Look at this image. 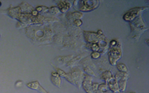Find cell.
Segmentation results:
<instances>
[{
    "instance_id": "cell-19",
    "label": "cell",
    "mask_w": 149,
    "mask_h": 93,
    "mask_svg": "<svg viewBox=\"0 0 149 93\" xmlns=\"http://www.w3.org/2000/svg\"><path fill=\"white\" fill-rule=\"evenodd\" d=\"M83 69H84V71H85V73L87 74H88L89 76H95V74L94 72L93 71V70L90 67H88V66L84 67L83 68Z\"/></svg>"
},
{
    "instance_id": "cell-7",
    "label": "cell",
    "mask_w": 149,
    "mask_h": 93,
    "mask_svg": "<svg viewBox=\"0 0 149 93\" xmlns=\"http://www.w3.org/2000/svg\"><path fill=\"white\" fill-rule=\"evenodd\" d=\"M107 84L108 86V88L110 91H111L112 92L115 93H118L119 92V90L118 88V85L116 80L115 79L114 77H112L108 82Z\"/></svg>"
},
{
    "instance_id": "cell-8",
    "label": "cell",
    "mask_w": 149,
    "mask_h": 93,
    "mask_svg": "<svg viewBox=\"0 0 149 93\" xmlns=\"http://www.w3.org/2000/svg\"><path fill=\"white\" fill-rule=\"evenodd\" d=\"M21 9L20 6L12 8L11 9H9L8 10V15L10 16L11 17L17 19L21 13Z\"/></svg>"
},
{
    "instance_id": "cell-3",
    "label": "cell",
    "mask_w": 149,
    "mask_h": 93,
    "mask_svg": "<svg viewBox=\"0 0 149 93\" xmlns=\"http://www.w3.org/2000/svg\"><path fill=\"white\" fill-rule=\"evenodd\" d=\"M122 56V50L119 43H118L114 45H110L109 49L108 51V59L111 65H115L117 61Z\"/></svg>"
},
{
    "instance_id": "cell-16",
    "label": "cell",
    "mask_w": 149,
    "mask_h": 93,
    "mask_svg": "<svg viewBox=\"0 0 149 93\" xmlns=\"http://www.w3.org/2000/svg\"><path fill=\"white\" fill-rule=\"evenodd\" d=\"M108 88H109L107 83H102L101 84H99L98 87V90L101 91L102 93L108 91L109 90Z\"/></svg>"
},
{
    "instance_id": "cell-1",
    "label": "cell",
    "mask_w": 149,
    "mask_h": 93,
    "mask_svg": "<svg viewBox=\"0 0 149 93\" xmlns=\"http://www.w3.org/2000/svg\"><path fill=\"white\" fill-rule=\"evenodd\" d=\"M84 77V73L78 68H74L66 74L65 77L69 83L80 88Z\"/></svg>"
},
{
    "instance_id": "cell-29",
    "label": "cell",
    "mask_w": 149,
    "mask_h": 93,
    "mask_svg": "<svg viewBox=\"0 0 149 93\" xmlns=\"http://www.w3.org/2000/svg\"><path fill=\"white\" fill-rule=\"evenodd\" d=\"M0 37H1V34H0Z\"/></svg>"
},
{
    "instance_id": "cell-13",
    "label": "cell",
    "mask_w": 149,
    "mask_h": 93,
    "mask_svg": "<svg viewBox=\"0 0 149 93\" xmlns=\"http://www.w3.org/2000/svg\"><path fill=\"white\" fill-rule=\"evenodd\" d=\"M81 58V55H79L76 56V57H74V58H72L68 63H67V66L69 67H71L74 66Z\"/></svg>"
},
{
    "instance_id": "cell-6",
    "label": "cell",
    "mask_w": 149,
    "mask_h": 93,
    "mask_svg": "<svg viewBox=\"0 0 149 93\" xmlns=\"http://www.w3.org/2000/svg\"><path fill=\"white\" fill-rule=\"evenodd\" d=\"M137 8H134L132 9L131 10H129L126 13H125L123 16V19L126 21H131L134 19V17L138 15L139 11L141 10L140 9L141 8H139V9H137Z\"/></svg>"
},
{
    "instance_id": "cell-11",
    "label": "cell",
    "mask_w": 149,
    "mask_h": 93,
    "mask_svg": "<svg viewBox=\"0 0 149 93\" xmlns=\"http://www.w3.org/2000/svg\"><path fill=\"white\" fill-rule=\"evenodd\" d=\"M128 78H124L120 80H119L117 81L118 88L119 91H124L126 87V83H127V80Z\"/></svg>"
},
{
    "instance_id": "cell-5",
    "label": "cell",
    "mask_w": 149,
    "mask_h": 93,
    "mask_svg": "<svg viewBox=\"0 0 149 93\" xmlns=\"http://www.w3.org/2000/svg\"><path fill=\"white\" fill-rule=\"evenodd\" d=\"M26 86L31 90L38 91L40 93H49L40 84L38 81H34L28 83L26 84Z\"/></svg>"
},
{
    "instance_id": "cell-17",
    "label": "cell",
    "mask_w": 149,
    "mask_h": 93,
    "mask_svg": "<svg viewBox=\"0 0 149 93\" xmlns=\"http://www.w3.org/2000/svg\"><path fill=\"white\" fill-rule=\"evenodd\" d=\"M90 49H91L93 51V52L94 51H97V52H100V49L101 48L99 45V44L98 43H92L90 44V46H89Z\"/></svg>"
},
{
    "instance_id": "cell-26",
    "label": "cell",
    "mask_w": 149,
    "mask_h": 93,
    "mask_svg": "<svg viewBox=\"0 0 149 93\" xmlns=\"http://www.w3.org/2000/svg\"><path fill=\"white\" fill-rule=\"evenodd\" d=\"M22 85V81H20V80H19V81H17L15 83V85L16 87H20L21 85Z\"/></svg>"
},
{
    "instance_id": "cell-2",
    "label": "cell",
    "mask_w": 149,
    "mask_h": 93,
    "mask_svg": "<svg viewBox=\"0 0 149 93\" xmlns=\"http://www.w3.org/2000/svg\"><path fill=\"white\" fill-rule=\"evenodd\" d=\"M99 4L97 1H75L73 2L74 8L79 10L89 12L95 9Z\"/></svg>"
},
{
    "instance_id": "cell-12",
    "label": "cell",
    "mask_w": 149,
    "mask_h": 93,
    "mask_svg": "<svg viewBox=\"0 0 149 93\" xmlns=\"http://www.w3.org/2000/svg\"><path fill=\"white\" fill-rule=\"evenodd\" d=\"M112 77V73L109 70H106L101 74V79L107 83Z\"/></svg>"
},
{
    "instance_id": "cell-15",
    "label": "cell",
    "mask_w": 149,
    "mask_h": 93,
    "mask_svg": "<svg viewBox=\"0 0 149 93\" xmlns=\"http://www.w3.org/2000/svg\"><path fill=\"white\" fill-rule=\"evenodd\" d=\"M116 67H117L118 70H119V71L123 72V73H127L128 72L127 67L123 63H118L116 65Z\"/></svg>"
},
{
    "instance_id": "cell-27",
    "label": "cell",
    "mask_w": 149,
    "mask_h": 93,
    "mask_svg": "<svg viewBox=\"0 0 149 93\" xmlns=\"http://www.w3.org/2000/svg\"><path fill=\"white\" fill-rule=\"evenodd\" d=\"M1 5H2V3H1V1H0V6H1Z\"/></svg>"
},
{
    "instance_id": "cell-21",
    "label": "cell",
    "mask_w": 149,
    "mask_h": 93,
    "mask_svg": "<svg viewBox=\"0 0 149 93\" xmlns=\"http://www.w3.org/2000/svg\"><path fill=\"white\" fill-rule=\"evenodd\" d=\"M92 59H97L98 58H99L101 56V53L99 52H97V51H94V52H92L91 55H90Z\"/></svg>"
},
{
    "instance_id": "cell-25",
    "label": "cell",
    "mask_w": 149,
    "mask_h": 93,
    "mask_svg": "<svg viewBox=\"0 0 149 93\" xmlns=\"http://www.w3.org/2000/svg\"><path fill=\"white\" fill-rule=\"evenodd\" d=\"M38 14V12L36 10V9H33L31 12V16H34V17H36Z\"/></svg>"
},
{
    "instance_id": "cell-14",
    "label": "cell",
    "mask_w": 149,
    "mask_h": 93,
    "mask_svg": "<svg viewBox=\"0 0 149 93\" xmlns=\"http://www.w3.org/2000/svg\"><path fill=\"white\" fill-rule=\"evenodd\" d=\"M72 58H73L72 55H69V56H59L57 58L58 62L60 63H68Z\"/></svg>"
},
{
    "instance_id": "cell-22",
    "label": "cell",
    "mask_w": 149,
    "mask_h": 93,
    "mask_svg": "<svg viewBox=\"0 0 149 93\" xmlns=\"http://www.w3.org/2000/svg\"><path fill=\"white\" fill-rule=\"evenodd\" d=\"M49 10L50 12L53 13V14H57V13H58L60 12L59 9L56 6H52Z\"/></svg>"
},
{
    "instance_id": "cell-20",
    "label": "cell",
    "mask_w": 149,
    "mask_h": 93,
    "mask_svg": "<svg viewBox=\"0 0 149 93\" xmlns=\"http://www.w3.org/2000/svg\"><path fill=\"white\" fill-rule=\"evenodd\" d=\"M55 69H56V73L58 74V75L60 77H66L67 73H66L63 70H62V69H61L59 68H57V67H55Z\"/></svg>"
},
{
    "instance_id": "cell-28",
    "label": "cell",
    "mask_w": 149,
    "mask_h": 93,
    "mask_svg": "<svg viewBox=\"0 0 149 93\" xmlns=\"http://www.w3.org/2000/svg\"><path fill=\"white\" fill-rule=\"evenodd\" d=\"M129 93H136V92H129Z\"/></svg>"
},
{
    "instance_id": "cell-9",
    "label": "cell",
    "mask_w": 149,
    "mask_h": 93,
    "mask_svg": "<svg viewBox=\"0 0 149 93\" xmlns=\"http://www.w3.org/2000/svg\"><path fill=\"white\" fill-rule=\"evenodd\" d=\"M51 81L52 83L57 87H60L61 85V78L55 71H52L51 74Z\"/></svg>"
},
{
    "instance_id": "cell-24",
    "label": "cell",
    "mask_w": 149,
    "mask_h": 93,
    "mask_svg": "<svg viewBox=\"0 0 149 93\" xmlns=\"http://www.w3.org/2000/svg\"><path fill=\"white\" fill-rule=\"evenodd\" d=\"M73 23L76 26H80L82 24V21L81 19H75L73 20Z\"/></svg>"
},
{
    "instance_id": "cell-23",
    "label": "cell",
    "mask_w": 149,
    "mask_h": 93,
    "mask_svg": "<svg viewBox=\"0 0 149 93\" xmlns=\"http://www.w3.org/2000/svg\"><path fill=\"white\" fill-rule=\"evenodd\" d=\"M98 85H99L98 83H92V85H91V89H92V91H93V93L98 90Z\"/></svg>"
},
{
    "instance_id": "cell-4",
    "label": "cell",
    "mask_w": 149,
    "mask_h": 93,
    "mask_svg": "<svg viewBox=\"0 0 149 93\" xmlns=\"http://www.w3.org/2000/svg\"><path fill=\"white\" fill-rule=\"evenodd\" d=\"M83 89L87 93H93L91 89L92 77L88 74H84L83 80L81 83Z\"/></svg>"
},
{
    "instance_id": "cell-18",
    "label": "cell",
    "mask_w": 149,
    "mask_h": 93,
    "mask_svg": "<svg viewBox=\"0 0 149 93\" xmlns=\"http://www.w3.org/2000/svg\"><path fill=\"white\" fill-rule=\"evenodd\" d=\"M70 14L72 16V18L74 19V20L75 19H80L83 16V14L79 12H73V13H71Z\"/></svg>"
},
{
    "instance_id": "cell-10",
    "label": "cell",
    "mask_w": 149,
    "mask_h": 93,
    "mask_svg": "<svg viewBox=\"0 0 149 93\" xmlns=\"http://www.w3.org/2000/svg\"><path fill=\"white\" fill-rule=\"evenodd\" d=\"M71 7V4L69 1H59L58 3V8L59 11L62 13H65L68 10V9Z\"/></svg>"
}]
</instances>
